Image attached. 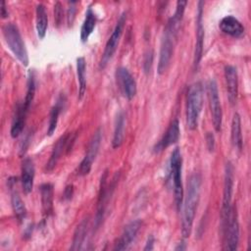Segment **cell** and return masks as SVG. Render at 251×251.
I'll use <instances>...</instances> for the list:
<instances>
[{"label": "cell", "mask_w": 251, "mask_h": 251, "mask_svg": "<svg viewBox=\"0 0 251 251\" xmlns=\"http://www.w3.org/2000/svg\"><path fill=\"white\" fill-rule=\"evenodd\" d=\"M201 191V176L194 173L190 176L187 183V191L183 203L181 217V234L183 238L189 237L193 226L195 212L200 199Z\"/></svg>", "instance_id": "6da1fadb"}, {"label": "cell", "mask_w": 251, "mask_h": 251, "mask_svg": "<svg viewBox=\"0 0 251 251\" xmlns=\"http://www.w3.org/2000/svg\"><path fill=\"white\" fill-rule=\"evenodd\" d=\"M181 21L182 20L173 16L170 18V20L167 23V25L164 30L162 42H161V48H160V56H159V62H158L159 75L164 74L170 66Z\"/></svg>", "instance_id": "7a4b0ae2"}, {"label": "cell", "mask_w": 251, "mask_h": 251, "mask_svg": "<svg viewBox=\"0 0 251 251\" xmlns=\"http://www.w3.org/2000/svg\"><path fill=\"white\" fill-rule=\"evenodd\" d=\"M203 105V84L200 81L193 82L187 90L186 95V125L191 130L198 126L199 117Z\"/></svg>", "instance_id": "3957f363"}, {"label": "cell", "mask_w": 251, "mask_h": 251, "mask_svg": "<svg viewBox=\"0 0 251 251\" xmlns=\"http://www.w3.org/2000/svg\"><path fill=\"white\" fill-rule=\"evenodd\" d=\"M2 33L4 36V39L10 48V50L13 52L15 57L24 65H28V55L25 48V44L23 40V37L21 35V32L18 28V26L13 23L5 24L2 26Z\"/></svg>", "instance_id": "277c9868"}, {"label": "cell", "mask_w": 251, "mask_h": 251, "mask_svg": "<svg viewBox=\"0 0 251 251\" xmlns=\"http://www.w3.org/2000/svg\"><path fill=\"white\" fill-rule=\"evenodd\" d=\"M225 250H236L239 243V223L234 206H231L226 219L222 223Z\"/></svg>", "instance_id": "5b68a950"}, {"label": "cell", "mask_w": 251, "mask_h": 251, "mask_svg": "<svg viewBox=\"0 0 251 251\" xmlns=\"http://www.w3.org/2000/svg\"><path fill=\"white\" fill-rule=\"evenodd\" d=\"M181 167L182 159L179 149L176 147L174 149L170 159V175L174 187L175 201L177 209L180 208L183 200V187L181 181Z\"/></svg>", "instance_id": "8992f818"}, {"label": "cell", "mask_w": 251, "mask_h": 251, "mask_svg": "<svg viewBox=\"0 0 251 251\" xmlns=\"http://www.w3.org/2000/svg\"><path fill=\"white\" fill-rule=\"evenodd\" d=\"M126 20V14L123 13L121 15V17L119 18L117 25L105 45V49H104V52H103V55H102V58L100 60V64H99L101 69H104L107 66V64L109 63V61L111 60V58L113 57V55L116 52L119 42H120V39L123 34Z\"/></svg>", "instance_id": "52a82bcc"}, {"label": "cell", "mask_w": 251, "mask_h": 251, "mask_svg": "<svg viewBox=\"0 0 251 251\" xmlns=\"http://www.w3.org/2000/svg\"><path fill=\"white\" fill-rule=\"evenodd\" d=\"M208 89V98H209V106L212 116V123L216 131H220L222 127V120H223V112L221 101L219 97L218 85L215 79H210L207 83Z\"/></svg>", "instance_id": "ba28073f"}, {"label": "cell", "mask_w": 251, "mask_h": 251, "mask_svg": "<svg viewBox=\"0 0 251 251\" xmlns=\"http://www.w3.org/2000/svg\"><path fill=\"white\" fill-rule=\"evenodd\" d=\"M101 139H102V131L100 128H98L93 133V135L88 143L86 154L77 167V175L86 176L89 174L91 167H92V163L95 160V158L99 152Z\"/></svg>", "instance_id": "9c48e42d"}, {"label": "cell", "mask_w": 251, "mask_h": 251, "mask_svg": "<svg viewBox=\"0 0 251 251\" xmlns=\"http://www.w3.org/2000/svg\"><path fill=\"white\" fill-rule=\"evenodd\" d=\"M233 190V167L230 162H227L225 167V178H224V193H223V205H222V223L226 219L229 210L231 208V198Z\"/></svg>", "instance_id": "30bf717a"}, {"label": "cell", "mask_w": 251, "mask_h": 251, "mask_svg": "<svg viewBox=\"0 0 251 251\" xmlns=\"http://www.w3.org/2000/svg\"><path fill=\"white\" fill-rule=\"evenodd\" d=\"M116 78L123 95L128 100L132 99L136 94L137 86L136 81L129 71L125 67L118 68L116 71Z\"/></svg>", "instance_id": "8fae6325"}, {"label": "cell", "mask_w": 251, "mask_h": 251, "mask_svg": "<svg viewBox=\"0 0 251 251\" xmlns=\"http://www.w3.org/2000/svg\"><path fill=\"white\" fill-rule=\"evenodd\" d=\"M203 6L204 2L200 1L198 3V12H197V28H196V43L194 49V59H193V68L196 71L199 67L200 61L203 55L204 47V26L202 24V15H203Z\"/></svg>", "instance_id": "7c38bea8"}, {"label": "cell", "mask_w": 251, "mask_h": 251, "mask_svg": "<svg viewBox=\"0 0 251 251\" xmlns=\"http://www.w3.org/2000/svg\"><path fill=\"white\" fill-rule=\"evenodd\" d=\"M142 226V222L140 220H135L127 224L124 231L122 232L120 238L115 243L114 250H126L129 248V246L132 244V241L135 239L137 232L139 231L140 227Z\"/></svg>", "instance_id": "4fadbf2b"}, {"label": "cell", "mask_w": 251, "mask_h": 251, "mask_svg": "<svg viewBox=\"0 0 251 251\" xmlns=\"http://www.w3.org/2000/svg\"><path fill=\"white\" fill-rule=\"evenodd\" d=\"M225 80L228 101L231 105H234L238 95V76L235 67L231 65H226L225 67Z\"/></svg>", "instance_id": "5bb4252c"}, {"label": "cell", "mask_w": 251, "mask_h": 251, "mask_svg": "<svg viewBox=\"0 0 251 251\" xmlns=\"http://www.w3.org/2000/svg\"><path fill=\"white\" fill-rule=\"evenodd\" d=\"M180 135V130H179V123L177 120H174L171 125L169 126L168 129L162 136V138L159 140V142L155 145L154 151L155 152H160L172 144L176 143Z\"/></svg>", "instance_id": "9a60e30c"}, {"label": "cell", "mask_w": 251, "mask_h": 251, "mask_svg": "<svg viewBox=\"0 0 251 251\" xmlns=\"http://www.w3.org/2000/svg\"><path fill=\"white\" fill-rule=\"evenodd\" d=\"M219 26H220V29L224 33H226L229 36L235 37V38H239V37L243 36L244 31H245L243 25L233 16L224 17L221 20Z\"/></svg>", "instance_id": "2e32d148"}, {"label": "cell", "mask_w": 251, "mask_h": 251, "mask_svg": "<svg viewBox=\"0 0 251 251\" xmlns=\"http://www.w3.org/2000/svg\"><path fill=\"white\" fill-rule=\"evenodd\" d=\"M35 169L33 161L30 158L25 157L22 162V185L25 194L31 192L33 187Z\"/></svg>", "instance_id": "e0dca14e"}, {"label": "cell", "mask_w": 251, "mask_h": 251, "mask_svg": "<svg viewBox=\"0 0 251 251\" xmlns=\"http://www.w3.org/2000/svg\"><path fill=\"white\" fill-rule=\"evenodd\" d=\"M27 112H28V109L25 106L24 102L18 103L16 110H15L14 118L12 121V126H11V136L12 137L16 138L22 133L24 126H25V117H26Z\"/></svg>", "instance_id": "ac0fdd59"}, {"label": "cell", "mask_w": 251, "mask_h": 251, "mask_svg": "<svg viewBox=\"0 0 251 251\" xmlns=\"http://www.w3.org/2000/svg\"><path fill=\"white\" fill-rule=\"evenodd\" d=\"M69 132L65 133L64 135H62L56 142V144L53 147V150L51 152L50 158L45 166V171L46 172H51L55 166L57 165L60 157L62 156L63 152L66 151L67 149V142H68V138H69Z\"/></svg>", "instance_id": "d6986e66"}, {"label": "cell", "mask_w": 251, "mask_h": 251, "mask_svg": "<svg viewBox=\"0 0 251 251\" xmlns=\"http://www.w3.org/2000/svg\"><path fill=\"white\" fill-rule=\"evenodd\" d=\"M53 190L51 183L47 182L40 185L42 211L46 217H49L53 213Z\"/></svg>", "instance_id": "ffe728a7"}, {"label": "cell", "mask_w": 251, "mask_h": 251, "mask_svg": "<svg viewBox=\"0 0 251 251\" xmlns=\"http://www.w3.org/2000/svg\"><path fill=\"white\" fill-rule=\"evenodd\" d=\"M96 25V16L92 10V8L89 6L85 12V18L83 21V24L80 28V40L81 42H86L90 34L92 33L94 27Z\"/></svg>", "instance_id": "44dd1931"}, {"label": "cell", "mask_w": 251, "mask_h": 251, "mask_svg": "<svg viewBox=\"0 0 251 251\" xmlns=\"http://www.w3.org/2000/svg\"><path fill=\"white\" fill-rule=\"evenodd\" d=\"M125 128H126V117L123 112H120L116 119L115 124V129H114V135L112 140V146L113 148H119L125 138Z\"/></svg>", "instance_id": "7402d4cb"}, {"label": "cell", "mask_w": 251, "mask_h": 251, "mask_svg": "<svg viewBox=\"0 0 251 251\" xmlns=\"http://www.w3.org/2000/svg\"><path fill=\"white\" fill-rule=\"evenodd\" d=\"M88 224H89V217L84 218L76 226L75 231L74 233V238H73V243L71 246L72 250H79L81 249V246L84 242L87 229H88Z\"/></svg>", "instance_id": "603a6c76"}, {"label": "cell", "mask_w": 251, "mask_h": 251, "mask_svg": "<svg viewBox=\"0 0 251 251\" xmlns=\"http://www.w3.org/2000/svg\"><path fill=\"white\" fill-rule=\"evenodd\" d=\"M36 15V31L39 38H44L48 27V17L45 6L43 4H37L35 9Z\"/></svg>", "instance_id": "cb8c5ba5"}, {"label": "cell", "mask_w": 251, "mask_h": 251, "mask_svg": "<svg viewBox=\"0 0 251 251\" xmlns=\"http://www.w3.org/2000/svg\"><path fill=\"white\" fill-rule=\"evenodd\" d=\"M76 75L78 81V99L81 100L86 91V62L83 57L76 59Z\"/></svg>", "instance_id": "d4e9b609"}, {"label": "cell", "mask_w": 251, "mask_h": 251, "mask_svg": "<svg viewBox=\"0 0 251 251\" xmlns=\"http://www.w3.org/2000/svg\"><path fill=\"white\" fill-rule=\"evenodd\" d=\"M231 142L235 149L238 151L242 150L243 141H242V133H241V120L240 116L235 113L233 115L231 121Z\"/></svg>", "instance_id": "484cf974"}, {"label": "cell", "mask_w": 251, "mask_h": 251, "mask_svg": "<svg viewBox=\"0 0 251 251\" xmlns=\"http://www.w3.org/2000/svg\"><path fill=\"white\" fill-rule=\"evenodd\" d=\"M65 97L63 95H61L56 104L53 106V108L51 109L50 112V118H49V125H48V129H47V134L48 135H52L54 133V131L57 128V125H58V119H59V115L64 107L65 104Z\"/></svg>", "instance_id": "4316f807"}, {"label": "cell", "mask_w": 251, "mask_h": 251, "mask_svg": "<svg viewBox=\"0 0 251 251\" xmlns=\"http://www.w3.org/2000/svg\"><path fill=\"white\" fill-rule=\"evenodd\" d=\"M11 204L14 211V214L19 222H23L26 216V209L25 203L23 202L22 198L18 194V192L14 191L11 195Z\"/></svg>", "instance_id": "83f0119b"}, {"label": "cell", "mask_w": 251, "mask_h": 251, "mask_svg": "<svg viewBox=\"0 0 251 251\" xmlns=\"http://www.w3.org/2000/svg\"><path fill=\"white\" fill-rule=\"evenodd\" d=\"M35 94V75L33 71L28 72V77H27V89H26V94L24 100L25 106L29 110V107L33 101Z\"/></svg>", "instance_id": "f1b7e54d"}, {"label": "cell", "mask_w": 251, "mask_h": 251, "mask_svg": "<svg viewBox=\"0 0 251 251\" xmlns=\"http://www.w3.org/2000/svg\"><path fill=\"white\" fill-rule=\"evenodd\" d=\"M63 6L60 2H56L54 5V19H55V24L59 27L60 25L63 22Z\"/></svg>", "instance_id": "f546056e"}, {"label": "cell", "mask_w": 251, "mask_h": 251, "mask_svg": "<svg viewBox=\"0 0 251 251\" xmlns=\"http://www.w3.org/2000/svg\"><path fill=\"white\" fill-rule=\"evenodd\" d=\"M153 63V52L152 50L147 51V53L144 56V61H143V69L145 71V73L150 72L151 66Z\"/></svg>", "instance_id": "4dcf8cb0"}, {"label": "cell", "mask_w": 251, "mask_h": 251, "mask_svg": "<svg viewBox=\"0 0 251 251\" xmlns=\"http://www.w3.org/2000/svg\"><path fill=\"white\" fill-rule=\"evenodd\" d=\"M71 4V7L68 10V15H67V19H68V25L69 26H71L74 23L75 20V4L76 2H69Z\"/></svg>", "instance_id": "1f68e13d"}, {"label": "cell", "mask_w": 251, "mask_h": 251, "mask_svg": "<svg viewBox=\"0 0 251 251\" xmlns=\"http://www.w3.org/2000/svg\"><path fill=\"white\" fill-rule=\"evenodd\" d=\"M205 139H206V145H207L208 150L210 152H213L214 149H215V145H216L214 134L212 132H207Z\"/></svg>", "instance_id": "d6a6232c"}, {"label": "cell", "mask_w": 251, "mask_h": 251, "mask_svg": "<svg viewBox=\"0 0 251 251\" xmlns=\"http://www.w3.org/2000/svg\"><path fill=\"white\" fill-rule=\"evenodd\" d=\"M74 195V185L73 184H69L66 186L65 190H64V194L63 197L65 200H70Z\"/></svg>", "instance_id": "836d02e7"}, {"label": "cell", "mask_w": 251, "mask_h": 251, "mask_svg": "<svg viewBox=\"0 0 251 251\" xmlns=\"http://www.w3.org/2000/svg\"><path fill=\"white\" fill-rule=\"evenodd\" d=\"M153 249H154V237H153V235H150L147 238V241H146V244H145L143 250L147 251V250H153Z\"/></svg>", "instance_id": "e575fe53"}, {"label": "cell", "mask_w": 251, "mask_h": 251, "mask_svg": "<svg viewBox=\"0 0 251 251\" xmlns=\"http://www.w3.org/2000/svg\"><path fill=\"white\" fill-rule=\"evenodd\" d=\"M1 17L3 19L8 17V11L6 9V3L5 1H1Z\"/></svg>", "instance_id": "d590c367"}, {"label": "cell", "mask_w": 251, "mask_h": 251, "mask_svg": "<svg viewBox=\"0 0 251 251\" xmlns=\"http://www.w3.org/2000/svg\"><path fill=\"white\" fill-rule=\"evenodd\" d=\"M186 249V245L184 242H179L178 245L175 248V250H185Z\"/></svg>", "instance_id": "8d00e7d4"}]
</instances>
